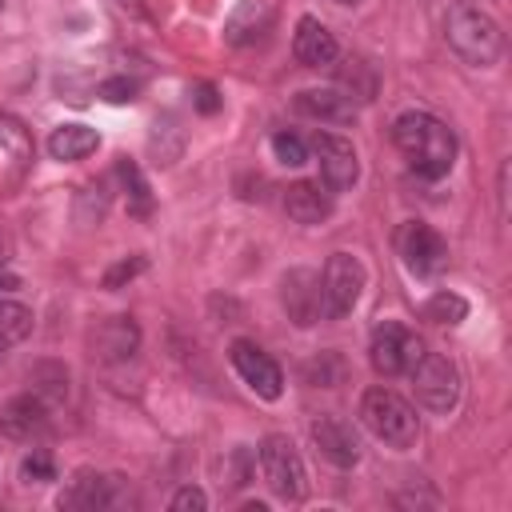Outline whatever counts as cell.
<instances>
[{
	"label": "cell",
	"instance_id": "20",
	"mask_svg": "<svg viewBox=\"0 0 512 512\" xmlns=\"http://www.w3.org/2000/svg\"><path fill=\"white\" fill-rule=\"evenodd\" d=\"M96 144H100V136H96V128H88V124H60V128L48 136V152H52L56 160H84V156L96 152Z\"/></svg>",
	"mask_w": 512,
	"mask_h": 512
},
{
	"label": "cell",
	"instance_id": "5",
	"mask_svg": "<svg viewBox=\"0 0 512 512\" xmlns=\"http://www.w3.org/2000/svg\"><path fill=\"white\" fill-rule=\"evenodd\" d=\"M256 460H260L264 484H268L280 500H304V492H308V472H304V460H300V452H296V444H292L288 436H280V432L264 436Z\"/></svg>",
	"mask_w": 512,
	"mask_h": 512
},
{
	"label": "cell",
	"instance_id": "30",
	"mask_svg": "<svg viewBox=\"0 0 512 512\" xmlns=\"http://www.w3.org/2000/svg\"><path fill=\"white\" fill-rule=\"evenodd\" d=\"M140 268H144V256H132V260H120L116 268H108V272H104V288H120V284H124V280H132V276H136Z\"/></svg>",
	"mask_w": 512,
	"mask_h": 512
},
{
	"label": "cell",
	"instance_id": "25",
	"mask_svg": "<svg viewBox=\"0 0 512 512\" xmlns=\"http://www.w3.org/2000/svg\"><path fill=\"white\" fill-rule=\"evenodd\" d=\"M20 476L28 484H44V480H56V464H52V452L48 448H32L24 460H20Z\"/></svg>",
	"mask_w": 512,
	"mask_h": 512
},
{
	"label": "cell",
	"instance_id": "32",
	"mask_svg": "<svg viewBox=\"0 0 512 512\" xmlns=\"http://www.w3.org/2000/svg\"><path fill=\"white\" fill-rule=\"evenodd\" d=\"M4 352H8V344H4V340H0V364H4Z\"/></svg>",
	"mask_w": 512,
	"mask_h": 512
},
{
	"label": "cell",
	"instance_id": "27",
	"mask_svg": "<svg viewBox=\"0 0 512 512\" xmlns=\"http://www.w3.org/2000/svg\"><path fill=\"white\" fill-rule=\"evenodd\" d=\"M100 96L112 100V104H128V100L140 96V80H132V76H112V80L100 84Z\"/></svg>",
	"mask_w": 512,
	"mask_h": 512
},
{
	"label": "cell",
	"instance_id": "6",
	"mask_svg": "<svg viewBox=\"0 0 512 512\" xmlns=\"http://www.w3.org/2000/svg\"><path fill=\"white\" fill-rule=\"evenodd\" d=\"M420 356H424V340L412 328H404L400 320L376 324L372 344H368V360L380 376H408Z\"/></svg>",
	"mask_w": 512,
	"mask_h": 512
},
{
	"label": "cell",
	"instance_id": "10",
	"mask_svg": "<svg viewBox=\"0 0 512 512\" xmlns=\"http://www.w3.org/2000/svg\"><path fill=\"white\" fill-rule=\"evenodd\" d=\"M228 360H232L236 376H240L260 400H280V392H284V372H280V364H276L264 348H256L252 340H232Z\"/></svg>",
	"mask_w": 512,
	"mask_h": 512
},
{
	"label": "cell",
	"instance_id": "2",
	"mask_svg": "<svg viewBox=\"0 0 512 512\" xmlns=\"http://www.w3.org/2000/svg\"><path fill=\"white\" fill-rule=\"evenodd\" d=\"M444 40L472 68H492L500 60V52H504L500 24L480 4H472V0L448 4V12H444Z\"/></svg>",
	"mask_w": 512,
	"mask_h": 512
},
{
	"label": "cell",
	"instance_id": "3",
	"mask_svg": "<svg viewBox=\"0 0 512 512\" xmlns=\"http://www.w3.org/2000/svg\"><path fill=\"white\" fill-rule=\"evenodd\" d=\"M360 420H364V428H368L376 440H384L388 448H412L416 436H420V416H416V408H412L400 392H392V388H368V392L360 396Z\"/></svg>",
	"mask_w": 512,
	"mask_h": 512
},
{
	"label": "cell",
	"instance_id": "7",
	"mask_svg": "<svg viewBox=\"0 0 512 512\" xmlns=\"http://www.w3.org/2000/svg\"><path fill=\"white\" fill-rule=\"evenodd\" d=\"M360 288H364V264L352 252H332L328 264H324V276H320L324 316L328 320L348 316L356 308V300H360Z\"/></svg>",
	"mask_w": 512,
	"mask_h": 512
},
{
	"label": "cell",
	"instance_id": "33",
	"mask_svg": "<svg viewBox=\"0 0 512 512\" xmlns=\"http://www.w3.org/2000/svg\"><path fill=\"white\" fill-rule=\"evenodd\" d=\"M336 4H360V0H336Z\"/></svg>",
	"mask_w": 512,
	"mask_h": 512
},
{
	"label": "cell",
	"instance_id": "22",
	"mask_svg": "<svg viewBox=\"0 0 512 512\" xmlns=\"http://www.w3.org/2000/svg\"><path fill=\"white\" fill-rule=\"evenodd\" d=\"M32 332V312L16 300H0V340L4 344H20Z\"/></svg>",
	"mask_w": 512,
	"mask_h": 512
},
{
	"label": "cell",
	"instance_id": "9",
	"mask_svg": "<svg viewBox=\"0 0 512 512\" xmlns=\"http://www.w3.org/2000/svg\"><path fill=\"white\" fill-rule=\"evenodd\" d=\"M396 256L404 260V268L412 276H432V272H440L448 264V244L432 224L404 220L396 228Z\"/></svg>",
	"mask_w": 512,
	"mask_h": 512
},
{
	"label": "cell",
	"instance_id": "14",
	"mask_svg": "<svg viewBox=\"0 0 512 512\" xmlns=\"http://www.w3.org/2000/svg\"><path fill=\"white\" fill-rule=\"evenodd\" d=\"M136 344H140V328H136L132 316H108V320H100V324L88 332V348H92V356L104 360V364L128 360V356L136 352Z\"/></svg>",
	"mask_w": 512,
	"mask_h": 512
},
{
	"label": "cell",
	"instance_id": "26",
	"mask_svg": "<svg viewBox=\"0 0 512 512\" xmlns=\"http://www.w3.org/2000/svg\"><path fill=\"white\" fill-rule=\"evenodd\" d=\"M272 152H276V160L288 164V168H300V164L308 160V148H304V140H300L296 132H276V136H272Z\"/></svg>",
	"mask_w": 512,
	"mask_h": 512
},
{
	"label": "cell",
	"instance_id": "23",
	"mask_svg": "<svg viewBox=\"0 0 512 512\" xmlns=\"http://www.w3.org/2000/svg\"><path fill=\"white\" fill-rule=\"evenodd\" d=\"M468 316V304H464V296H456V292H436L428 304H424V320H432V324H460Z\"/></svg>",
	"mask_w": 512,
	"mask_h": 512
},
{
	"label": "cell",
	"instance_id": "1",
	"mask_svg": "<svg viewBox=\"0 0 512 512\" xmlns=\"http://www.w3.org/2000/svg\"><path fill=\"white\" fill-rule=\"evenodd\" d=\"M392 140L404 152L408 168L416 176H424V180H440L456 164V136L432 112H404V116H396Z\"/></svg>",
	"mask_w": 512,
	"mask_h": 512
},
{
	"label": "cell",
	"instance_id": "18",
	"mask_svg": "<svg viewBox=\"0 0 512 512\" xmlns=\"http://www.w3.org/2000/svg\"><path fill=\"white\" fill-rule=\"evenodd\" d=\"M284 212L296 224H320L332 216V196H328V188H320L312 180H296L284 188Z\"/></svg>",
	"mask_w": 512,
	"mask_h": 512
},
{
	"label": "cell",
	"instance_id": "17",
	"mask_svg": "<svg viewBox=\"0 0 512 512\" xmlns=\"http://www.w3.org/2000/svg\"><path fill=\"white\" fill-rule=\"evenodd\" d=\"M296 112L300 116H312L320 124H352L356 120V104L352 96L336 92V88H304L296 96Z\"/></svg>",
	"mask_w": 512,
	"mask_h": 512
},
{
	"label": "cell",
	"instance_id": "19",
	"mask_svg": "<svg viewBox=\"0 0 512 512\" xmlns=\"http://www.w3.org/2000/svg\"><path fill=\"white\" fill-rule=\"evenodd\" d=\"M268 24H272V4L268 0H240L224 20V40L228 44H248L260 32H268Z\"/></svg>",
	"mask_w": 512,
	"mask_h": 512
},
{
	"label": "cell",
	"instance_id": "15",
	"mask_svg": "<svg viewBox=\"0 0 512 512\" xmlns=\"http://www.w3.org/2000/svg\"><path fill=\"white\" fill-rule=\"evenodd\" d=\"M312 440L320 448L324 460H332L336 468H352L360 460V440L352 432V424H344L340 416H320L312 420Z\"/></svg>",
	"mask_w": 512,
	"mask_h": 512
},
{
	"label": "cell",
	"instance_id": "16",
	"mask_svg": "<svg viewBox=\"0 0 512 512\" xmlns=\"http://www.w3.org/2000/svg\"><path fill=\"white\" fill-rule=\"evenodd\" d=\"M336 36L316 20V16H300V24H296V36H292V56H296V64H304V68H324V64H332L336 60Z\"/></svg>",
	"mask_w": 512,
	"mask_h": 512
},
{
	"label": "cell",
	"instance_id": "34",
	"mask_svg": "<svg viewBox=\"0 0 512 512\" xmlns=\"http://www.w3.org/2000/svg\"><path fill=\"white\" fill-rule=\"evenodd\" d=\"M0 8H4V0H0Z\"/></svg>",
	"mask_w": 512,
	"mask_h": 512
},
{
	"label": "cell",
	"instance_id": "11",
	"mask_svg": "<svg viewBox=\"0 0 512 512\" xmlns=\"http://www.w3.org/2000/svg\"><path fill=\"white\" fill-rule=\"evenodd\" d=\"M312 148H316V160H320V180H324V188H328V192H348V188L360 180V160H356V148H352L344 136L316 132Z\"/></svg>",
	"mask_w": 512,
	"mask_h": 512
},
{
	"label": "cell",
	"instance_id": "31",
	"mask_svg": "<svg viewBox=\"0 0 512 512\" xmlns=\"http://www.w3.org/2000/svg\"><path fill=\"white\" fill-rule=\"evenodd\" d=\"M196 108H200L204 116H212V112L220 108V96H216L212 84H196Z\"/></svg>",
	"mask_w": 512,
	"mask_h": 512
},
{
	"label": "cell",
	"instance_id": "8",
	"mask_svg": "<svg viewBox=\"0 0 512 512\" xmlns=\"http://www.w3.org/2000/svg\"><path fill=\"white\" fill-rule=\"evenodd\" d=\"M408 376H412L416 400H420L428 412H448V408H456V400H460V372L452 368L448 356L424 352V356L412 364Z\"/></svg>",
	"mask_w": 512,
	"mask_h": 512
},
{
	"label": "cell",
	"instance_id": "28",
	"mask_svg": "<svg viewBox=\"0 0 512 512\" xmlns=\"http://www.w3.org/2000/svg\"><path fill=\"white\" fill-rule=\"evenodd\" d=\"M168 508H172V512H204V508H208V496L188 484V488H180V492L168 500Z\"/></svg>",
	"mask_w": 512,
	"mask_h": 512
},
{
	"label": "cell",
	"instance_id": "13",
	"mask_svg": "<svg viewBox=\"0 0 512 512\" xmlns=\"http://www.w3.org/2000/svg\"><path fill=\"white\" fill-rule=\"evenodd\" d=\"M0 432L8 440H36L48 432V400H40L36 392H24V396H12L4 408H0Z\"/></svg>",
	"mask_w": 512,
	"mask_h": 512
},
{
	"label": "cell",
	"instance_id": "21",
	"mask_svg": "<svg viewBox=\"0 0 512 512\" xmlns=\"http://www.w3.org/2000/svg\"><path fill=\"white\" fill-rule=\"evenodd\" d=\"M28 380H32V392H36L40 400H48V404H56V400L68 396V368H64V364L44 360V364H36V368L28 372Z\"/></svg>",
	"mask_w": 512,
	"mask_h": 512
},
{
	"label": "cell",
	"instance_id": "24",
	"mask_svg": "<svg viewBox=\"0 0 512 512\" xmlns=\"http://www.w3.org/2000/svg\"><path fill=\"white\" fill-rule=\"evenodd\" d=\"M120 176L128 180V212L132 216H152V192H148V184H144V176H140V168L132 164V160H120Z\"/></svg>",
	"mask_w": 512,
	"mask_h": 512
},
{
	"label": "cell",
	"instance_id": "29",
	"mask_svg": "<svg viewBox=\"0 0 512 512\" xmlns=\"http://www.w3.org/2000/svg\"><path fill=\"white\" fill-rule=\"evenodd\" d=\"M348 64H352V68H340V80H344L348 88H356V80H360V76H372L364 60H348ZM372 88H376V80H364V88H360V100H372Z\"/></svg>",
	"mask_w": 512,
	"mask_h": 512
},
{
	"label": "cell",
	"instance_id": "4",
	"mask_svg": "<svg viewBox=\"0 0 512 512\" xmlns=\"http://www.w3.org/2000/svg\"><path fill=\"white\" fill-rule=\"evenodd\" d=\"M136 496H132V484L116 472H92V468H80L68 488L60 492V508H80V512H116V508H128Z\"/></svg>",
	"mask_w": 512,
	"mask_h": 512
},
{
	"label": "cell",
	"instance_id": "12",
	"mask_svg": "<svg viewBox=\"0 0 512 512\" xmlns=\"http://www.w3.org/2000/svg\"><path fill=\"white\" fill-rule=\"evenodd\" d=\"M280 300L288 308V320H296L300 328L316 324L324 316V300H320V276L312 268H292L280 280Z\"/></svg>",
	"mask_w": 512,
	"mask_h": 512
}]
</instances>
